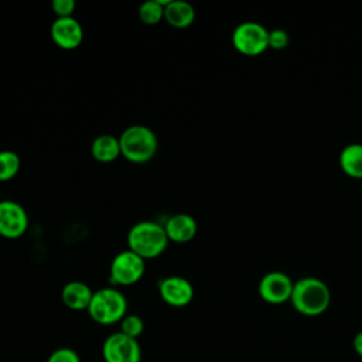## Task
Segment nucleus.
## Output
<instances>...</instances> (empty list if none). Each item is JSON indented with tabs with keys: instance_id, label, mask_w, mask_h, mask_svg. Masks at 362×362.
Returning <instances> with one entry per match:
<instances>
[{
	"instance_id": "obj_1",
	"label": "nucleus",
	"mask_w": 362,
	"mask_h": 362,
	"mask_svg": "<svg viewBox=\"0 0 362 362\" xmlns=\"http://www.w3.org/2000/svg\"><path fill=\"white\" fill-rule=\"evenodd\" d=\"M291 305L307 317H315L327 311L331 304V290L321 279L303 277L294 281Z\"/></svg>"
},
{
	"instance_id": "obj_2",
	"label": "nucleus",
	"mask_w": 362,
	"mask_h": 362,
	"mask_svg": "<svg viewBox=\"0 0 362 362\" xmlns=\"http://www.w3.org/2000/svg\"><path fill=\"white\" fill-rule=\"evenodd\" d=\"M164 225L154 221H140L127 233V246L132 252L147 259L158 257L168 246Z\"/></svg>"
},
{
	"instance_id": "obj_3",
	"label": "nucleus",
	"mask_w": 362,
	"mask_h": 362,
	"mask_svg": "<svg viewBox=\"0 0 362 362\" xmlns=\"http://www.w3.org/2000/svg\"><path fill=\"white\" fill-rule=\"evenodd\" d=\"M122 156L133 164L151 161L158 148L156 133L144 124H132L119 136Z\"/></svg>"
},
{
	"instance_id": "obj_4",
	"label": "nucleus",
	"mask_w": 362,
	"mask_h": 362,
	"mask_svg": "<svg viewBox=\"0 0 362 362\" xmlns=\"http://www.w3.org/2000/svg\"><path fill=\"white\" fill-rule=\"evenodd\" d=\"M89 317L100 325L120 322L127 311V300L116 287H103L93 291L88 307Z\"/></svg>"
},
{
	"instance_id": "obj_5",
	"label": "nucleus",
	"mask_w": 362,
	"mask_h": 362,
	"mask_svg": "<svg viewBox=\"0 0 362 362\" xmlns=\"http://www.w3.org/2000/svg\"><path fill=\"white\" fill-rule=\"evenodd\" d=\"M232 45L246 57H256L269 48V30L256 21H243L232 33Z\"/></svg>"
},
{
	"instance_id": "obj_6",
	"label": "nucleus",
	"mask_w": 362,
	"mask_h": 362,
	"mask_svg": "<svg viewBox=\"0 0 362 362\" xmlns=\"http://www.w3.org/2000/svg\"><path fill=\"white\" fill-rule=\"evenodd\" d=\"M146 272V260L130 249L119 252L110 263V281L113 286L136 284Z\"/></svg>"
},
{
	"instance_id": "obj_7",
	"label": "nucleus",
	"mask_w": 362,
	"mask_h": 362,
	"mask_svg": "<svg viewBox=\"0 0 362 362\" xmlns=\"http://www.w3.org/2000/svg\"><path fill=\"white\" fill-rule=\"evenodd\" d=\"M105 362H140L141 348L139 341L123 332L110 334L102 346Z\"/></svg>"
},
{
	"instance_id": "obj_8",
	"label": "nucleus",
	"mask_w": 362,
	"mask_h": 362,
	"mask_svg": "<svg viewBox=\"0 0 362 362\" xmlns=\"http://www.w3.org/2000/svg\"><path fill=\"white\" fill-rule=\"evenodd\" d=\"M28 215L21 204L13 199L0 201V236L18 239L28 229Z\"/></svg>"
},
{
	"instance_id": "obj_9",
	"label": "nucleus",
	"mask_w": 362,
	"mask_h": 362,
	"mask_svg": "<svg viewBox=\"0 0 362 362\" xmlns=\"http://www.w3.org/2000/svg\"><path fill=\"white\" fill-rule=\"evenodd\" d=\"M294 281L283 272L266 273L259 281V294L269 304H283L290 301Z\"/></svg>"
},
{
	"instance_id": "obj_10",
	"label": "nucleus",
	"mask_w": 362,
	"mask_h": 362,
	"mask_svg": "<svg viewBox=\"0 0 362 362\" xmlns=\"http://www.w3.org/2000/svg\"><path fill=\"white\" fill-rule=\"evenodd\" d=\"M158 293L164 303L171 307H185L194 298V287L181 276H167L158 281Z\"/></svg>"
},
{
	"instance_id": "obj_11",
	"label": "nucleus",
	"mask_w": 362,
	"mask_h": 362,
	"mask_svg": "<svg viewBox=\"0 0 362 362\" xmlns=\"http://www.w3.org/2000/svg\"><path fill=\"white\" fill-rule=\"evenodd\" d=\"M51 38L61 49L71 51L82 44L83 28L74 16L58 17L51 24Z\"/></svg>"
},
{
	"instance_id": "obj_12",
	"label": "nucleus",
	"mask_w": 362,
	"mask_h": 362,
	"mask_svg": "<svg viewBox=\"0 0 362 362\" xmlns=\"http://www.w3.org/2000/svg\"><path fill=\"white\" fill-rule=\"evenodd\" d=\"M164 229L170 242L187 243L195 238L198 232V223L192 215L180 212L171 215L165 221Z\"/></svg>"
},
{
	"instance_id": "obj_13",
	"label": "nucleus",
	"mask_w": 362,
	"mask_h": 362,
	"mask_svg": "<svg viewBox=\"0 0 362 362\" xmlns=\"http://www.w3.org/2000/svg\"><path fill=\"white\" fill-rule=\"evenodd\" d=\"M92 296H93V291L90 290V287L86 283L79 280L68 281L61 290L62 303L74 311L88 310Z\"/></svg>"
},
{
	"instance_id": "obj_14",
	"label": "nucleus",
	"mask_w": 362,
	"mask_h": 362,
	"mask_svg": "<svg viewBox=\"0 0 362 362\" xmlns=\"http://www.w3.org/2000/svg\"><path fill=\"white\" fill-rule=\"evenodd\" d=\"M164 20L174 28H187L195 20V10L187 1L168 0L164 7Z\"/></svg>"
},
{
	"instance_id": "obj_15",
	"label": "nucleus",
	"mask_w": 362,
	"mask_h": 362,
	"mask_svg": "<svg viewBox=\"0 0 362 362\" xmlns=\"http://www.w3.org/2000/svg\"><path fill=\"white\" fill-rule=\"evenodd\" d=\"M90 154L92 157L103 164L113 163L122 156L120 151V143L119 137L113 134H100L96 139H93L90 144Z\"/></svg>"
},
{
	"instance_id": "obj_16",
	"label": "nucleus",
	"mask_w": 362,
	"mask_h": 362,
	"mask_svg": "<svg viewBox=\"0 0 362 362\" xmlns=\"http://www.w3.org/2000/svg\"><path fill=\"white\" fill-rule=\"evenodd\" d=\"M339 165L346 175L362 180V144L351 143L345 146L339 153Z\"/></svg>"
},
{
	"instance_id": "obj_17",
	"label": "nucleus",
	"mask_w": 362,
	"mask_h": 362,
	"mask_svg": "<svg viewBox=\"0 0 362 362\" xmlns=\"http://www.w3.org/2000/svg\"><path fill=\"white\" fill-rule=\"evenodd\" d=\"M168 0H148L139 7V18L146 25H156L164 20V7Z\"/></svg>"
},
{
	"instance_id": "obj_18",
	"label": "nucleus",
	"mask_w": 362,
	"mask_h": 362,
	"mask_svg": "<svg viewBox=\"0 0 362 362\" xmlns=\"http://www.w3.org/2000/svg\"><path fill=\"white\" fill-rule=\"evenodd\" d=\"M21 167L20 156L13 150H0V182L13 180Z\"/></svg>"
},
{
	"instance_id": "obj_19",
	"label": "nucleus",
	"mask_w": 362,
	"mask_h": 362,
	"mask_svg": "<svg viewBox=\"0 0 362 362\" xmlns=\"http://www.w3.org/2000/svg\"><path fill=\"white\" fill-rule=\"evenodd\" d=\"M144 331V321L137 314H126L120 321V332L137 339Z\"/></svg>"
},
{
	"instance_id": "obj_20",
	"label": "nucleus",
	"mask_w": 362,
	"mask_h": 362,
	"mask_svg": "<svg viewBox=\"0 0 362 362\" xmlns=\"http://www.w3.org/2000/svg\"><path fill=\"white\" fill-rule=\"evenodd\" d=\"M288 34L283 28H274L269 31V48L280 51L288 45Z\"/></svg>"
},
{
	"instance_id": "obj_21",
	"label": "nucleus",
	"mask_w": 362,
	"mask_h": 362,
	"mask_svg": "<svg viewBox=\"0 0 362 362\" xmlns=\"http://www.w3.org/2000/svg\"><path fill=\"white\" fill-rule=\"evenodd\" d=\"M51 7H52V11L55 13L57 18L58 17H72L76 4L74 0H52Z\"/></svg>"
},
{
	"instance_id": "obj_22",
	"label": "nucleus",
	"mask_w": 362,
	"mask_h": 362,
	"mask_svg": "<svg viewBox=\"0 0 362 362\" xmlns=\"http://www.w3.org/2000/svg\"><path fill=\"white\" fill-rule=\"evenodd\" d=\"M47 362H81V359L74 349L59 348L49 355Z\"/></svg>"
},
{
	"instance_id": "obj_23",
	"label": "nucleus",
	"mask_w": 362,
	"mask_h": 362,
	"mask_svg": "<svg viewBox=\"0 0 362 362\" xmlns=\"http://www.w3.org/2000/svg\"><path fill=\"white\" fill-rule=\"evenodd\" d=\"M352 345H354V349L355 352L362 358V331H359L355 337H354V341H352Z\"/></svg>"
},
{
	"instance_id": "obj_24",
	"label": "nucleus",
	"mask_w": 362,
	"mask_h": 362,
	"mask_svg": "<svg viewBox=\"0 0 362 362\" xmlns=\"http://www.w3.org/2000/svg\"><path fill=\"white\" fill-rule=\"evenodd\" d=\"M361 195H362V182H361Z\"/></svg>"
}]
</instances>
